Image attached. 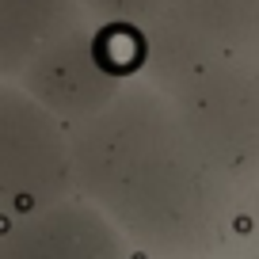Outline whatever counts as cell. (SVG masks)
Masks as SVG:
<instances>
[{
	"mask_svg": "<svg viewBox=\"0 0 259 259\" xmlns=\"http://www.w3.org/2000/svg\"><path fill=\"white\" fill-rule=\"evenodd\" d=\"M69 141L73 187L138 259H229L240 248V187L210 164L153 80L134 76Z\"/></svg>",
	"mask_w": 259,
	"mask_h": 259,
	"instance_id": "cell-1",
	"label": "cell"
},
{
	"mask_svg": "<svg viewBox=\"0 0 259 259\" xmlns=\"http://www.w3.org/2000/svg\"><path fill=\"white\" fill-rule=\"evenodd\" d=\"M171 0H80V8L96 16L107 27H126V31H145Z\"/></svg>",
	"mask_w": 259,
	"mask_h": 259,
	"instance_id": "cell-5",
	"label": "cell"
},
{
	"mask_svg": "<svg viewBox=\"0 0 259 259\" xmlns=\"http://www.w3.org/2000/svg\"><path fill=\"white\" fill-rule=\"evenodd\" d=\"M16 259H138L122 233L88 202L46 210L16 244Z\"/></svg>",
	"mask_w": 259,
	"mask_h": 259,
	"instance_id": "cell-4",
	"label": "cell"
},
{
	"mask_svg": "<svg viewBox=\"0 0 259 259\" xmlns=\"http://www.w3.org/2000/svg\"><path fill=\"white\" fill-rule=\"evenodd\" d=\"M229 259H259V248H251L248 240H240V248H236Z\"/></svg>",
	"mask_w": 259,
	"mask_h": 259,
	"instance_id": "cell-7",
	"label": "cell"
},
{
	"mask_svg": "<svg viewBox=\"0 0 259 259\" xmlns=\"http://www.w3.org/2000/svg\"><path fill=\"white\" fill-rule=\"evenodd\" d=\"M233 57H259V0H171L141 31V76L156 88Z\"/></svg>",
	"mask_w": 259,
	"mask_h": 259,
	"instance_id": "cell-3",
	"label": "cell"
},
{
	"mask_svg": "<svg viewBox=\"0 0 259 259\" xmlns=\"http://www.w3.org/2000/svg\"><path fill=\"white\" fill-rule=\"evenodd\" d=\"M160 92L210 164L244 191L259 176V57L202 65Z\"/></svg>",
	"mask_w": 259,
	"mask_h": 259,
	"instance_id": "cell-2",
	"label": "cell"
},
{
	"mask_svg": "<svg viewBox=\"0 0 259 259\" xmlns=\"http://www.w3.org/2000/svg\"><path fill=\"white\" fill-rule=\"evenodd\" d=\"M240 236L259 248V176L240 191Z\"/></svg>",
	"mask_w": 259,
	"mask_h": 259,
	"instance_id": "cell-6",
	"label": "cell"
}]
</instances>
